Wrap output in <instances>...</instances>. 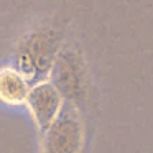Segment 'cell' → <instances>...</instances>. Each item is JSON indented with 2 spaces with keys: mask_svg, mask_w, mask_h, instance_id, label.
<instances>
[{
  "mask_svg": "<svg viewBox=\"0 0 153 153\" xmlns=\"http://www.w3.org/2000/svg\"><path fill=\"white\" fill-rule=\"evenodd\" d=\"M31 79L15 64L0 66V102L8 107L27 105Z\"/></svg>",
  "mask_w": 153,
  "mask_h": 153,
  "instance_id": "obj_3",
  "label": "cell"
},
{
  "mask_svg": "<svg viewBox=\"0 0 153 153\" xmlns=\"http://www.w3.org/2000/svg\"><path fill=\"white\" fill-rule=\"evenodd\" d=\"M33 122L40 133L43 135L48 127L58 119L63 109V97L56 86L51 82H38L31 86L30 96L27 100Z\"/></svg>",
  "mask_w": 153,
  "mask_h": 153,
  "instance_id": "obj_1",
  "label": "cell"
},
{
  "mask_svg": "<svg viewBox=\"0 0 153 153\" xmlns=\"http://www.w3.org/2000/svg\"><path fill=\"white\" fill-rule=\"evenodd\" d=\"M81 145V128L69 112L58 119L43 133L41 153H76Z\"/></svg>",
  "mask_w": 153,
  "mask_h": 153,
  "instance_id": "obj_2",
  "label": "cell"
}]
</instances>
